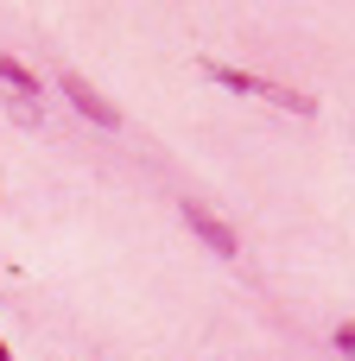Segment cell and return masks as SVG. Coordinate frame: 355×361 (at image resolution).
Wrapping results in <instances>:
<instances>
[{"mask_svg":"<svg viewBox=\"0 0 355 361\" xmlns=\"http://www.w3.org/2000/svg\"><path fill=\"white\" fill-rule=\"evenodd\" d=\"M203 76H210V82H222V89H235V95H254V102H279L286 114H318V102H311L305 89H286V82H267V76L229 70V63H216V57H203Z\"/></svg>","mask_w":355,"mask_h":361,"instance_id":"cell-1","label":"cell"},{"mask_svg":"<svg viewBox=\"0 0 355 361\" xmlns=\"http://www.w3.org/2000/svg\"><path fill=\"white\" fill-rule=\"evenodd\" d=\"M57 89L70 95V108H76L83 121H95V127H108V133L121 127V108H114V102H108V95H102V89L89 82V76H76V70H64V76H57Z\"/></svg>","mask_w":355,"mask_h":361,"instance_id":"cell-2","label":"cell"},{"mask_svg":"<svg viewBox=\"0 0 355 361\" xmlns=\"http://www.w3.org/2000/svg\"><path fill=\"white\" fill-rule=\"evenodd\" d=\"M184 228H191V235H197L216 260H235V254H241V235H235L216 209H203V203H184Z\"/></svg>","mask_w":355,"mask_h":361,"instance_id":"cell-3","label":"cell"},{"mask_svg":"<svg viewBox=\"0 0 355 361\" xmlns=\"http://www.w3.org/2000/svg\"><path fill=\"white\" fill-rule=\"evenodd\" d=\"M0 89H6V95H19V102H38V76H32L13 51H0Z\"/></svg>","mask_w":355,"mask_h":361,"instance_id":"cell-4","label":"cell"},{"mask_svg":"<svg viewBox=\"0 0 355 361\" xmlns=\"http://www.w3.org/2000/svg\"><path fill=\"white\" fill-rule=\"evenodd\" d=\"M330 343H337V349L355 361V324H337V330H330Z\"/></svg>","mask_w":355,"mask_h":361,"instance_id":"cell-5","label":"cell"},{"mask_svg":"<svg viewBox=\"0 0 355 361\" xmlns=\"http://www.w3.org/2000/svg\"><path fill=\"white\" fill-rule=\"evenodd\" d=\"M0 361H13V349H6V343H0Z\"/></svg>","mask_w":355,"mask_h":361,"instance_id":"cell-6","label":"cell"}]
</instances>
